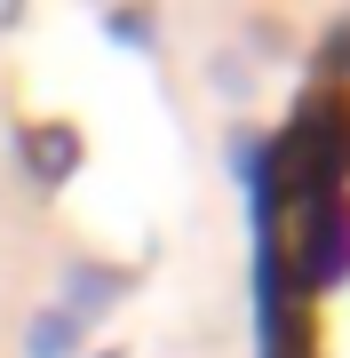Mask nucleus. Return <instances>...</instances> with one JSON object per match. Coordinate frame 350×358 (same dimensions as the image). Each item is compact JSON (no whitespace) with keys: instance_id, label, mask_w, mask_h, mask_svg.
<instances>
[{"instance_id":"1","label":"nucleus","mask_w":350,"mask_h":358,"mask_svg":"<svg viewBox=\"0 0 350 358\" xmlns=\"http://www.w3.org/2000/svg\"><path fill=\"white\" fill-rule=\"evenodd\" d=\"M279 343L286 358H350V80L302 120L279 192Z\"/></svg>"}]
</instances>
